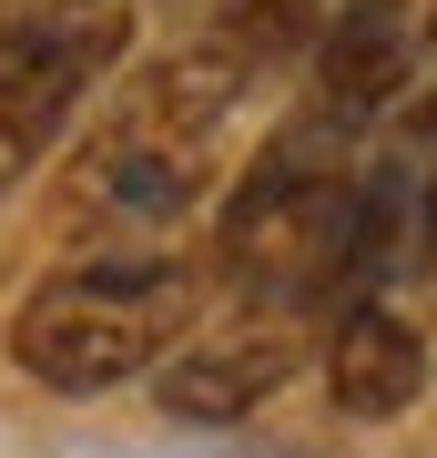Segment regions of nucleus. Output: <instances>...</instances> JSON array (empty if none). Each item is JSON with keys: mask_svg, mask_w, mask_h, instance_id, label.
<instances>
[{"mask_svg": "<svg viewBox=\"0 0 437 458\" xmlns=\"http://www.w3.org/2000/svg\"><path fill=\"white\" fill-rule=\"evenodd\" d=\"M387 11H407V0H387Z\"/></svg>", "mask_w": 437, "mask_h": 458, "instance_id": "obj_9", "label": "nucleus"}, {"mask_svg": "<svg viewBox=\"0 0 437 458\" xmlns=\"http://www.w3.org/2000/svg\"><path fill=\"white\" fill-rule=\"evenodd\" d=\"M234 92H244V62L214 51V41L153 62L113 102V123L81 143V164L62 183V234H113L122 245L143 225H173L204 194V174H214V132H224Z\"/></svg>", "mask_w": 437, "mask_h": 458, "instance_id": "obj_1", "label": "nucleus"}, {"mask_svg": "<svg viewBox=\"0 0 437 458\" xmlns=\"http://www.w3.org/2000/svg\"><path fill=\"white\" fill-rule=\"evenodd\" d=\"M407 72H417V31H407V11H387V0H346L315 31V92H325L336 123L387 113L407 92Z\"/></svg>", "mask_w": 437, "mask_h": 458, "instance_id": "obj_5", "label": "nucleus"}, {"mask_svg": "<svg viewBox=\"0 0 437 458\" xmlns=\"http://www.w3.org/2000/svg\"><path fill=\"white\" fill-rule=\"evenodd\" d=\"M183 336H194V265H163V255H92L11 316L21 377H41L62 397L122 387V377L163 367Z\"/></svg>", "mask_w": 437, "mask_h": 458, "instance_id": "obj_2", "label": "nucleus"}, {"mask_svg": "<svg viewBox=\"0 0 437 458\" xmlns=\"http://www.w3.org/2000/svg\"><path fill=\"white\" fill-rule=\"evenodd\" d=\"M325 387H336L346 418H397L407 397L427 387V346L417 327H407L397 306H357L336 327V346H325Z\"/></svg>", "mask_w": 437, "mask_h": 458, "instance_id": "obj_6", "label": "nucleus"}, {"mask_svg": "<svg viewBox=\"0 0 437 458\" xmlns=\"http://www.w3.org/2000/svg\"><path fill=\"white\" fill-rule=\"evenodd\" d=\"M132 0H0V194L51 153L71 102L122 62Z\"/></svg>", "mask_w": 437, "mask_h": 458, "instance_id": "obj_3", "label": "nucleus"}, {"mask_svg": "<svg viewBox=\"0 0 437 458\" xmlns=\"http://www.w3.org/2000/svg\"><path fill=\"white\" fill-rule=\"evenodd\" d=\"M285 377H295V336L275 327V316H255V327H224V336L173 346L163 377H153V397H163V418L224 428V418H255Z\"/></svg>", "mask_w": 437, "mask_h": 458, "instance_id": "obj_4", "label": "nucleus"}, {"mask_svg": "<svg viewBox=\"0 0 437 458\" xmlns=\"http://www.w3.org/2000/svg\"><path fill=\"white\" fill-rule=\"evenodd\" d=\"M427 245H437V194H427Z\"/></svg>", "mask_w": 437, "mask_h": 458, "instance_id": "obj_8", "label": "nucleus"}, {"mask_svg": "<svg viewBox=\"0 0 437 458\" xmlns=\"http://www.w3.org/2000/svg\"><path fill=\"white\" fill-rule=\"evenodd\" d=\"M306 41H315V0H224L214 11V51H234L244 72L295 62Z\"/></svg>", "mask_w": 437, "mask_h": 458, "instance_id": "obj_7", "label": "nucleus"}]
</instances>
